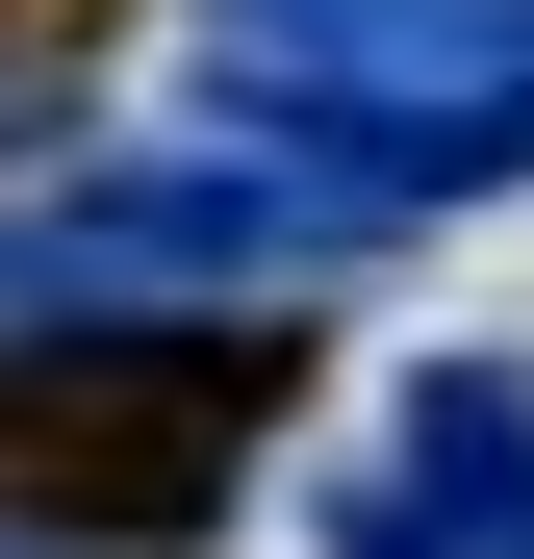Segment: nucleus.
Instances as JSON below:
<instances>
[{
  "instance_id": "2",
  "label": "nucleus",
  "mask_w": 534,
  "mask_h": 559,
  "mask_svg": "<svg viewBox=\"0 0 534 559\" xmlns=\"http://www.w3.org/2000/svg\"><path fill=\"white\" fill-rule=\"evenodd\" d=\"M356 204L331 178H281L254 128H178V153H76L0 204V356H153V331H229L281 306V280H331Z\"/></svg>"
},
{
  "instance_id": "5",
  "label": "nucleus",
  "mask_w": 534,
  "mask_h": 559,
  "mask_svg": "<svg viewBox=\"0 0 534 559\" xmlns=\"http://www.w3.org/2000/svg\"><path fill=\"white\" fill-rule=\"evenodd\" d=\"M0 559H51V534H0Z\"/></svg>"
},
{
  "instance_id": "3",
  "label": "nucleus",
  "mask_w": 534,
  "mask_h": 559,
  "mask_svg": "<svg viewBox=\"0 0 534 559\" xmlns=\"http://www.w3.org/2000/svg\"><path fill=\"white\" fill-rule=\"evenodd\" d=\"M407 484H432L459 559H534V382H509V356H432V382H407Z\"/></svg>"
},
{
  "instance_id": "1",
  "label": "nucleus",
  "mask_w": 534,
  "mask_h": 559,
  "mask_svg": "<svg viewBox=\"0 0 534 559\" xmlns=\"http://www.w3.org/2000/svg\"><path fill=\"white\" fill-rule=\"evenodd\" d=\"M204 128L331 178L356 229L534 178V0H204Z\"/></svg>"
},
{
  "instance_id": "4",
  "label": "nucleus",
  "mask_w": 534,
  "mask_h": 559,
  "mask_svg": "<svg viewBox=\"0 0 534 559\" xmlns=\"http://www.w3.org/2000/svg\"><path fill=\"white\" fill-rule=\"evenodd\" d=\"M306 559H459V534H432V484L382 457V484H331V509H306Z\"/></svg>"
}]
</instances>
